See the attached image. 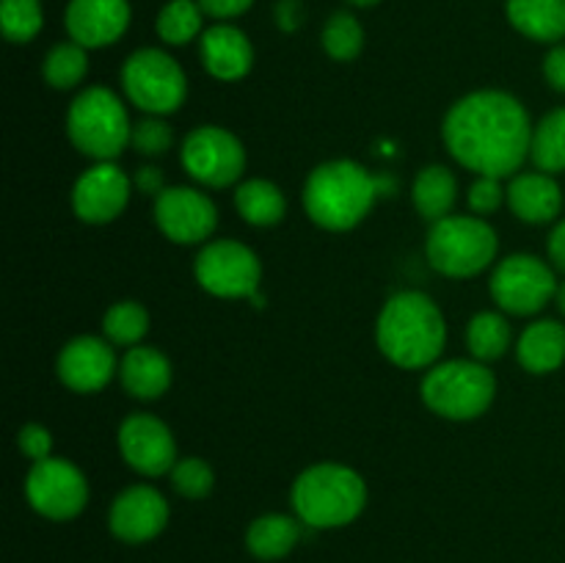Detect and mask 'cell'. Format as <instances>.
I'll return each instance as SVG.
<instances>
[{"label":"cell","mask_w":565,"mask_h":563,"mask_svg":"<svg viewBox=\"0 0 565 563\" xmlns=\"http://www.w3.org/2000/svg\"><path fill=\"white\" fill-rule=\"evenodd\" d=\"M130 14L127 0H70L64 25L72 42L83 44L86 50H97L125 36Z\"/></svg>","instance_id":"17"},{"label":"cell","mask_w":565,"mask_h":563,"mask_svg":"<svg viewBox=\"0 0 565 563\" xmlns=\"http://www.w3.org/2000/svg\"><path fill=\"white\" fill-rule=\"evenodd\" d=\"M367 502L362 475L342 464H315L298 475L292 486V508L309 528H342L351 524Z\"/></svg>","instance_id":"4"},{"label":"cell","mask_w":565,"mask_h":563,"mask_svg":"<svg viewBox=\"0 0 565 563\" xmlns=\"http://www.w3.org/2000/svg\"><path fill=\"white\" fill-rule=\"evenodd\" d=\"M508 204L527 224H550L563 210V191L546 171L516 174L508 185Z\"/></svg>","instance_id":"20"},{"label":"cell","mask_w":565,"mask_h":563,"mask_svg":"<svg viewBox=\"0 0 565 563\" xmlns=\"http://www.w3.org/2000/svg\"><path fill=\"white\" fill-rule=\"evenodd\" d=\"M204 11L199 0H169L158 14V36L166 44H188L202 31Z\"/></svg>","instance_id":"29"},{"label":"cell","mask_w":565,"mask_h":563,"mask_svg":"<svg viewBox=\"0 0 565 563\" xmlns=\"http://www.w3.org/2000/svg\"><path fill=\"white\" fill-rule=\"evenodd\" d=\"M452 158L480 177H508L530 158L533 125L516 97L475 92L458 99L441 127Z\"/></svg>","instance_id":"1"},{"label":"cell","mask_w":565,"mask_h":563,"mask_svg":"<svg viewBox=\"0 0 565 563\" xmlns=\"http://www.w3.org/2000/svg\"><path fill=\"white\" fill-rule=\"evenodd\" d=\"M456 196L458 182L456 177H452V171L445 169V166H428V169L419 171V177L414 180V208H417V213L423 215V219L434 221V224L450 215Z\"/></svg>","instance_id":"25"},{"label":"cell","mask_w":565,"mask_h":563,"mask_svg":"<svg viewBox=\"0 0 565 563\" xmlns=\"http://www.w3.org/2000/svg\"><path fill=\"white\" fill-rule=\"evenodd\" d=\"M202 11L213 20L224 22V20H235V17L246 14L248 9L254 6V0H199Z\"/></svg>","instance_id":"38"},{"label":"cell","mask_w":565,"mask_h":563,"mask_svg":"<svg viewBox=\"0 0 565 563\" xmlns=\"http://www.w3.org/2000/svg\"><path fill=\"white\" fill-rule=\"evenodd\" d=\"M169 522V502L152 486H130L114 500L108 513L110 533L127 544H143L163 533Z\"/></svg>","instance_id":"16"},{"label":"cell","mask_w":565,"mask_h":563,"mask_svg":"<svg viewBox=\"0 0 565 563\" xmlns=\"http://www.w3.org/2000/svg\"><path fill=\"white\" fill-rule=\"evenodd\" d=\"M379 182L353 160H329L309 174L303 185V208L309 219L331 232L353 230L370 213Z\"/></svg>","instance_id":"3"},{"label":"cell","mask_w":565,"mask_h":563,"mask_svg":"<svg viewBox=\"0 0 565 563\" xmlns=\"http://www.w3.org/2000/svg\"><path fill=\"white\" fill-rule=\"evenodd\" d=\"M25 495L33 511L55 522H66L86 508L88 484L75 464L64 458H44L28 472Z\"/></svg>","instance_id":"12"},{"label":"cell","mask_w":565,"mask_h":563,"mask_svg":"<svg viewBox=\"0 0 565 563\" xmlns=\"http://www.w3.org/2000/svg\"><path fill=\"white\" fill-rule=\"evenodd\" d=\"M508 193L502 191L500 177H478L472 188H469V208L475 210L478 215H489L497 213L505 202Z\"/></svg>","instance_id":"36"},{"label":"cell","mask_w":565,"mask_h":563,"mask_svg":"<svg viewBox=\"0 0 565 563\" xmlns=\"http://www.w3.org/2000/svg\"><path fill=\"white\" fill-rule=\"evenodd\" d=\"M147 329L149 315L138 301L114 304L103 318V331L114 346H138Z\"/></svg>","instance_id":"32"},{"label":"cell","mask_w":565,"mask_h":563,"mask_svg":"<svg viewBox=\"0 0 565 563\" xmlns=\"http://www.w3.org/2000/svg\"><path fill=\"white\" fill-rule=\"evenodd\" d=\"M121 386L138 401H158L171 386V364L158 348L132 346L121 359Z\"/></svg>","instance_id":"21"},{"label":"cell","mask_w":565,"mask_h":563,"mask_svg":"<svg viewBox=\"0 0 565 563\" xmlns=\"http://www.w3.org/2000/svg\"><path fill=\"white\" fill-rule=\"evenodd\" d=\"M182 166L202 185L226 188L241 180L246 169V149L224 127L204 125L182 144Z\"/></svg>","instance_id":"11"},{"label":"cell","mask_w":565,"mask_h":563,"mask_svg":"<svg viewBox=\"0 0 565 563\" xmlns=\"http://www.w3.org/2000/svg\"><path fill=\"white\" fill-rule=\"evenodd\" d=\"M66 132L77 152L88 155L97 163L114 160L130 144L132 127L125 105L110 88L92 86L75 97L66 114Z\"/></svg>","instance_id":"5"},{"label":"cell","mask_w":565,"mask_h":563,"mask_svg":"<svg viewBox=\"0 0 565 563\" xmlns=\"http://www.w3.org/2000/svg\"><path fill=\"white\" fill-rule=\"evenodd\" d=\"M116 373L114 348L99 337H77L58 353V379L72 392H99Z\"/></svg>","instance_id":"18"},{"label":"cell","mask_w":565,"mask_h":563,"mask_svg":"<svg viewBox=\"0 0 565 563\" xmlns=\"http://www.w3.org/2000/svg\"><path fill=\"white\" fill-rule=\"evenodd\" d=\"M546 248H550L552 265H555L557 270H563V274H565V219L555 226V230H552L550 246H546Z\"/></svg>","instance_id":"42"},{"label":"cell","mask_w":565,"mask_h":563,"mask_svg":"<svg viewBox=\"0 0 565 563\" xmlns=\"http://www.w3.org/2000/svg\"><path fill=\"white\" fill-rule=\"evenodd\" d=\"M555 301H557V307H561V312L565 315V282L561 287H557V296H555Z\"/></svg>","instance_id":"43"},{"label":"cell","mask_w":565,"mask_h":563,"mask_svg":"<svg viewBox=\"0 0 565 563\" xmlns=\"http://www.w3.org/2000/svg\"><path fill=\"white\" fill-rule=\"evenodd\" d=\"M171 141H174V132H171L169 121H163L160 116H149V119H141L138 125H132L130 144L141 155H166L171 149Z\"/></svg>","instance_id":"35"},{"label":"cell","mask_w":565,"mask_h":563,"mask_svg":"<svg viewBox=\"0 0 565 563\" xmlns=\"http://www.w3.org/2000/svg\"><path fill=\"white\" fill-rule=\"evenodd\" d=\"M467 342L478 362H494L511 346V326L500 312H480L469 323Z\"/></svg>","instance_id":"28"},{"label":"cell","mask_w":565,"mask_h":563,"mask_svg":"<svg viewBox=\"0 0 565 563\" xmlns=\"http://www.w3.org/2000/svg\"><path fill=\"white\" fill-rule=\"evenodd\" d=\"M235 208L243 221L254 226H274L285 219L287 199L279 185L268 180H248L235 191Z\"/></svg>","instance_id":"26"},{"label":"cell","mask_w":565,"mask_h":563,"mask_svg":"<svg viewBox=\"0 0 565 563\" xmlns=\"http://www.w3.org/2000/svg\"><path fill=\"white\" fill-rule=\"evenodd\" d=\"M519 362L527 373H555L565 362V326L561 320H539L519 337Z\"/></svg>","instance_id":"23"},{"label":"cell","mask_w":565,"mask_h":563,"mask_svg":"<svg viewBox=\"0 0 565 563\" xmlns=\"http://www.w3.org/2000/svg\"><path fill=\"white\" fill-rule=\"evenodd\" d=\"M530 158L546 174L565 171V108L552 110L533 127Z\"/></svg>","instance_id":"27"},{"label":"cell","mask_w":565,"mask_h":563,"mask_svg":"<svg viewBox=\"0 0 565 563\" xmlns=\"http://www.w3.org/2000/svg\"><path fill=\"white\" fill-rule=\"evenodd\" d=\"M298 539H301V528L296 519L281 517V513H265V517L254 519L248 528L246 546L259 561H279V557L290 555Z\"/></svg>","instance_id":"24"},{"label":"cell","mask_w":565,"mask_h":563,"mask_svg":"<svg viewBox=\"0 0 565 563\" xmlns=\"http://www.w3.org/2000/svg\"><path fill=\"white\" fill-rule=\"evenodd\" d=\"M544 77L555 92L565 94V44H555L544 59Z\"/></svg>","instance_id":"39"},{"label":"cell","mask_w":565,"mask_h":563,"mask_svg":"<svg viewBox=\"0 0 565 563\" xmlns=\"http://www.w3.org/2000/svg\"><path fill=\"white\" fill-rule=\"evenodd\" d=\"M121 86L132 105L152 116L174 114L188 94V81L182 66L169 53L154 47H141L121 66Z\"/></svg>","instance_id":"8"},{"label":"cell","mask_w":565,"mask_h":563,"mask_svg":"<svg viewBox=\"0 0 565 563\" xmlns=\"http://www.w3.org/2000/svg\"><path fill=\"white\" fill-rule=\"evenodd\" d=\"M154 221L169 241L202 243L218 224V210L196 188H166L154 199Z\"/></svg>","instance_id":"13"},{"label":"cell","mask_w":565,"mask_h":563,"mask_svg":"<svg viewBox=\"0 0 565 563\" xmlns=\"http://www.w3.org/2000/svg\"><path fill=\"white\" fill-rule=\"evenodd\" d=\"M127 199H130V180L119 166L105 160L77 177L75 191H72V208H75L77 219L86 224H108L116 215H121Z\"/></svg>","instance_id":"15"},{"label":"cell","mask_w":565,"mask_h":563,"mask_svg":"<svg viewBox=\"0 0 565 563\" xmlns=\"http://www.w3.org/2000/svg\"><path fill=\"white\" fill-rule=\"evenodd\" d=\"M505 14L533 42L561 44L565 39V0H505Z\"/></svg>","instance_id":"22"},{"label":"cell","mask_w":565,"mask_h":563,"mask_svg":"<svg viewBox=\"0 0 565 563\" xmlns=\"http://www.w3.org/2000/svg\"><path fill=\"white\" fill-rule=\"evenodd\" d=\"M348 3L359 6V9H370V6H379L381 0H348Z\"/></svg>","instance_id":"44"},{"label":"cell","mask_w":565,"mask_h":563,"mask_svg":"<svg viewBox=\"0 0 565 563\" xmlns=\"http://www.w3.org/2000/svg\"><path fill=\"white\" fill-rule=\"evenodd\" d=\"M204 70L218 81H241L254 66V47L241 28L230 22H215L199 39Z\"/></svg>","instance_id":"19"},{"label":"cell","mask_w":565,"mask_h":563,"mask_svg":"<svg viewBox=\"0 0 565 563\" xmlns=\"http://www.w3.org/2000/svg\"><path fill=\"white\" fill-rule=\"evenodd\" d=\"M136 188L141 193H163V174H160V169H152V166H143V169H138L136 174Z\"/></svg>","instance_id":"41"},{"label":"cell","mask_w":565,"mask_h":563,"mask_svg":"<svg viewBox=\"0 0 565 563\" xmlns=\"http://www.w3.org/2000/svg\"><path fill=\"white\" fill-rule=\"evenodd\" d=\"M557 287L550 265L533 254H511L491 276V296L511 315L541 312L557 296Z\"/></svg>","instance_id":"9"},{"label":"cell","mask_w":565,"mask_h":563,"mask_svg":"<svg viewBox=\"0 0 565 563\" xmlns=\"http://www.w3.org/2000/svg\"><path fill=\"white\" fill-rule=\"evenodd\" d=\"M497 232L475 215H447L436 221L428 235L430 265L439 274L467 279L489 268L497 257Z\"/></svg>","instance_id":"6"},{"label":"cell","mask_w":565,"mask_h":563,"mask_svg":"<svg viewBox=\"0 0 565 563\" xmlns=\"http://www.w3.org/2000/svg\"><path fill=\"white\" fill-rule=\"evenodd\" d=\"M20 450L31 458L33 464L50 458V450H53V436L44 425L28 423L25 428L20 431Z\"/></svg>","instance_id":"37"},{"label":"cell","mask_w":565,"mask_h":563,"mask_svg":"<svg viewBox=\"0 0 565 563\" xmlns=\"http://www.w3.org/2000/svg\"><path fill=\"white\" fill-rule=\"evenodd\" d=\"M171 486L177 495L188 497V500H204L213 491L215 475L202 458H182L171 469Z\"/></svg>","instance_id":"34"},{"label":"cell","mask_w":565,"mask_h":563,"mask_svg":"<svg viewBox=\"0 0 565 563\" xmlns=\"http://www.w3.org/2000/svg\"><path fill=\"white\" fill-rule=\"evenodd\" d=\"M375 340H379L381 353L397 368H428L445 351V315L425 293H397L381 309Z\"/></svg>","instance_id":"2"},{"label":"cell","mask_w":565,"mask_h":563,"mask_svg":"<svg viewBox=\"0 0 565 563\" xmlns=\"http://www.w3.org/2000/svg\"><path fill=\"white\" fill-rule=\"evenodd\" d=\"M86 72H88L86 47L77 42L55 44V47L47 53V59H44V66H42L44 81H47L53 88H61V92L75 88L77 83L86 77Z\"/></svg>","instance_id":"30"},{"label":"cell","mask_w":565,"mask_h":563,"mask_svg":"<svg viewBox=\"0 0 565 563\" xmlns=\"http://www.w3.org/2000/svg\"><path fill=\"white\" fill-rule=\"evenodd\" d=\"M497 395L491 370L480 362H441L425 375L423 401L430 412L447 419H475L489 412Z\"/></svg>","instance_id":"7"},{"label":"cell","mask_w":565,"mask_h":563,"mask_svg":"<svg viewBox=\"0 0 565 563\" xmlns=\"http://www.w3.org/2000/svg\"><path fill=\"white\" fill-rule=\"evenodd\" d=\"M0 25L9 42L25 44L39 36L44 25L42 0H3L0 3Z\"/></svg>","instance_id":"33"},{"label":"cell","mask_w":565,"mask_h":563,"mask_svg":"<svg viewBox=\"0 0 565 563\" xmlns=\"http://www.w3.org/2000/svg\"><path fill=\"white\" fill-rule=\"evenodd\" d=\"M320 42L329 59L334 61H353L364 47V28L351 11H337L326 20Z\"/></svg>","instance_id":"31"},{"label":"cell","mask_w":565,"mask_h":563,"mask_svg":"<svg viewBox=\"0 0 565 563\" xmlns=\"http://www.w3.org/2000/svg\"><path fill=\"white\" fill-rule=\"evenodd\" d=\"M196 282L218 298H252L259 290V265L257 254L237 241H215L199 252L193 265Z\"/></svg>","instance_id":"10"},{"label":"cell","mask_w":565,"mask_h":563,"mask_svg":"<svg viewBox=\"0 0 565 563\" xmlns=\"http://www.w3.org/2000/svg\"><path fill=\"white\" fill-rule=\"evenodd\" d=\"M121 458L136 472L147 478H158L174 469L177 445L169 425L152 414H130L119 428Z\"/></svg>","instance_id":"14"},{"label":"cell","mask_w":565,"mask_h":563,"mask_svg":"<svg viewBox=\"0 0 565 563\" xmlns=\"http://www.w3.org/2000/svg\"><path fill=\"white\" fill-rule=\"evenodd\" d=\"M276 20H279L281 31H296L298 22H301V0H279Z\"/></svg>","instance_id":"40"}]
</instances>
